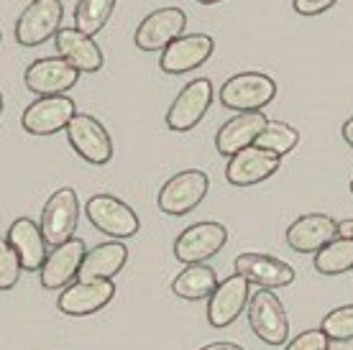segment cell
<instances>
[{
  "label": "cell",
  "mask_w": 353,
  "mask_h": 350,
  "mask_svg": "<svg viewBox=\"0 0 353 350\" xmlns=\"http://www.w3.org/2000/svg\"><path fill=\"white\" fill-rule=\"evenodd\" d=\"M276 97V82L261 72H241L225 79L218 92L223 107L236 113H259Z\"/></svg>",
  "instance_id": "1"
},
{
  "label": "cell",
  "mask_w": 353,
  "mask_h": 350,
  "mask_svg": "<svg viewBox=\"0 0 353 350\" xmlns=\"http://www.w3.org/2000/svg\"><path fill=\"white\" fill-rule=\"evenodd\" d=\"M248 325L259 340L266 345L279 348L290 338V320L284 312V305L272 289H256L248 297Z\"/></svg>",
  "instance_id": "2"
},
{
  "label": "cell",
  "mask_w": 353,
  "mask_h": 350,
  "mask_svg": "<svg viewBox=\"0 0 353 350\" xmlns=\"http://www.w3.org/2000/svg\"><path fill=\"white\" fill-rule=\"evenodd\" d=\"M208 189L210 179L203 169H185L161 184L157 205L164 215H187L205 200Z\"/></svg>",
  "instance_id": "3"
},
{
  "label": "cell",
  "mask_w": 353,
  "mask_h": 350,
  "mask_svg": "<svg viewBox=\"0 0 353 350\" xmlns=\"http://www.w3.org/2000/svg\"><path fill=\"white\" fill-rule=\"evenodd\" d=\"M62 0H31L16 21V41L21 46H41L62 28Z\"/></svg>",
  "instance_id": "4"
},
{
  "label": "cell",
  "mask_w": 353,
  "mask_h": 350,
  "mask_svg": "<svg viewBox=\"0 0 353 350\" xmlns=\"http://www.w3.org/2000/svg\"><path fill=\"white\" fill-rule=\"evenodd\" d=\"M67 141L77 154L92 167H105L113 158V141L110 133L95 115L77 113L67 125Z\"/></svg>",
  "instance_id": "5"
},
{
  "label": "cell",
  "mask_w": 353,
  "mask_h": 350,
  "mask_svg": "<svg viewBox=\"0 0 353 350\" xmlns=\"http://www.w3.org/2000/svg\"><path fill=\"white\" fill-rule=\"evenodd\" d=\"M80 223V200L72 187H62L46 200L41 210V233L49 245H62L74 238Z\"/></svg>",
  "instance_id": "6"
},
{
  "label": "cell",
  "mask_w": 353,
  "mask_h": 350,
  "mask_svg": "<svg viewBox=\"0 0 353 350\" xmlns=\"http://www.w3.org/2000/svg\"><path fill=\"white\" fill-rule=\"evenodd\" d=\"M85 212H88V220L100 233L118 238V240L121 238H133L141 230L139 215L123 200H118L113 194H92L88 205H85Z\"/></svg>",
  "instance_id": "7"
},
{
  "label": "cell",
  "mask_w": 353,
  "mask_h": 350,
  "mask_svg": "<svg viewBox=\"0 0 353 350\" xmlns=\"http://www.w3.org/2000/svg\"><path fill=\"white\" fill-rule=\"evenodd\" d=\"M215 90L208 77H197L192 82H187L182 92L174 97L172 107L167 110V128L176 133L192 131L197 123L203 121L205 113L210 110Z\"/></svg>",
  "instance_id": "8"
},
{
  "label": "cell",
  "mask_w": 353,
  "mask_h": 350,
  "mask_svg": "<svg viewBox=\"0 0 353 350\" xmlns=\"http://www.w3.org/2000/svg\"><path fill=\"white\" fill-rule=\"evenodd\" d=\"M77 115L74 100L67 95L39 97L21 115L23 131L31 136H54L59 131H67L70 121Z\"/></svg>",
  "instance_id": "9"
},
{
  "label": "cell",
  "mask_w": 353,
  "mask_h": 350,
  "mask_svg": "<svg viewBox=\"0 0 353 350\" xmlns=\"http://www.w3.org/2000/svg\"><path fill=\"white\" fill-rule=\"evenodd\" d=\"M228 240V230L221 223H194L185 228L174 240L176 261L185 266L190 263H205L208 258L218 256Z\"/></svg>",
  "instance_id": "10"
},
{
  "label": "cell",
  "mask_w": 353,
  "mask_h": 350,
  "mask_svg": "<svg viewBox=\"0 0 353 350\" xmlns=\"http://www.w3.org/2000/svg\"><path fill=\"white\" fill-rule=\"evenodd\" d=\"M80 79V72L72 67L62 56H44L28 64L23 74V85L39 97H52L70 92Z\"/></svg>",
  "instance_id": "11"
},
{
  "label": "cell",
  "mask_w": 353,
  "mask_h": 350,
  "mask_svg": "<svg viewBox=\"0 0 353 350\" xmlns=\"http://www.w3.org/2000/svg\"><path fill=\"white\" fill-rule=\"evenodd\" d=\"M187 28V13L176 6H167V8H159L149 13L143 18L139 28H136V36H133V44L139 46L141 52H157V49H164L169 46L174 39L185 34Z\"/></svg>",
  "instance_id": "12"
},
{
  "label": "cell",
  "mask_w": 353,
  "mask_h": 350,
  "mask_svg": "<svg viewBox=\"0 0 353 350\" xmlns=\"http://www.w3.org/2000/svg\"><path fill=\"white\" fill-rule=\"evenodd\" d=\"M248 289H251V284L239 274L218 281L215 291L208 297V322L218 330L230 327L241 317V312H246L248 297H251Z\"/></svg>",
  "instance_id": "13"
},
{
  "label": "cell",
  "mask_w": 353,
  "mask_h": 350,
  "mask_svg": "<svg viewBox=\"0 0 353 350\" xmlns=\"http://www.w3.org/2000/svg\"><path fill=\"white\" fill-rule=\"evenodd\" d=\"M88 254V245L80 238H72L62 245H54L52 251L46 254V261L39 271L41 287L49 291L54 289H67L72 281L77 279L82 266V258Z\"/></svg>",
  "instance_id": "14"
},
{
  "label": "cell",
  "mask_w": 353,
  "mask_h": 350,
  "mask_svg": "<svg viewBox=\"0 0 353 350\" xmlns=\"http://www.w3.org/2000/svg\"><path fill=\"white\" fill-rule=\"evenodd\" d=\"M279 167H282V156L259 149V146H246L228 158L225 179L233 187H254V184H261L276 174Z\"/></svg>",
  "instance_id": "15"
},
{
  "label": "cell",
  "mask_w": 353,
  "mask_h": 350,
  "mask_svg": "<svg viewBox=\"0 0 353 350\" xmlns=\"http://www.w3.org/2000/svg\"><path fill=\"white\" fill-rule=\"evenodd\" d=\"M215 52V41L208 34H182L161 49L159 67L167 74H185L203 67Z\"/></svg>",
  "instance_id": "16"
},
{
  "label": "cell",
  "mask_w": 353,
  "mask_h": 350,
  "mask_svg": "<svg viewBox=\"0 0 353 350\" xmlns=\"http://www.w3.org/2000/svg\"><path fill=\"white\" fill-rule=\"evenodd\" d=\"M233 269L239 276L256 284L259 289H282L294 281V269L287 261H279L266 254H241L233 261Z\"/></svg>",
  "instance_id": "17"
},
{
  "label": "cell",
  "mask_w": 353,
  "mask_h": 350,
  "mask_svg": "<svg viewBox=\"0 0 353 350\" xmlns=\"http://www.w3.org/2000/svg\"><path fill=\"white\" fill-rule=\"evenodd\" d=\"M115 297L113 281H72L67 289H62L57 307L59 312L70 317L95 315L103 307H108Z\"/></svg>",
  "instance_id": "18"
},
{
  "label": "cell",
  "mask_w": 353,
  "mask_h": 350,
  "mask_svg": "<svg viewBox=\"0 0 353 350\" xmlns=\"http://www.w3.org/2000/svg\"><path fill=\"white\" fill-rule=\"evenodd\" d=\"M338 236V223L325 212L302 215L287 228V245L297 254H318Z\"/></svg>",
  "instance_id": "19"
},
{
  "label": "cell",
  "mask_w": 353,
  "mask_h": 350,
  "mask_svg": "<svg viewBox=\"0 0 353 350\" xmlns=\"http://www.w3.org/2000/svg\"><path fill=\"white\" fill-rule=\"evenodd\" d=\"M57 52L64 61H70L77 72H100L105 64V56L100 52V46L95 44V39L88 34L77 31L74 26H62L54 36Z\"/></svg>",
  "instance_id": "20"
},
{
  "label": "cell",
  "mask_w": 353,
  "mask_h": 350,
  "mask_svg": "<svg viewBox=\"0 0 353 350\" xmlns=\"http://www.w3.org/2000/svg\"><path fill=\"white\" fill-rule=\"evenodd\" d=\"M266 118L261 110L259 113H239L233 115L230 121H225L218 128V136H215V149L221 156H233V154H239L241 149H246V146H254L259 138V133L266 128Z\"/></svg>",
  "instance_id": "21"
},
{
  "label": "cell",
  "mask_w": 353,
  "mask_h": 350,
  "mask_svg": "<svg viewBox=\"0 0 353 350\" xmlns=\"http://www.w3.org/2000/svg\"><path fill=\"white\" fill-rule=\"evenodd\" d=\"M13 251L21 258L23 271H41V266L46 261V238L41 233V225L34 223L31 218H18L13 220V225L8 228V238H6Z\"/></svg>",
  "instance_id": "22"
},
{
  "label": "cell",
  "mask_w": 353,
  "mask_h": 350,
  "mask_svg": "<svg viewBox=\"0 0 353 350\" xmlns=\"http://www.w3.org/2000/svg\"><path fill=\"white\" fill-rule=\"evenodd\" d=\"M125 261H128V248L118 240L88 248L77 281H113L115 274L123 271Z\"/></svg>",
  "instance_id": "23"
},
{
  "label": "cell",
  "mask_w": 353,
  "mask_h": 350,
  "mask_svg": "<svg viewBox=\"0 0 353 350\" xmlns=\"http://www.w3.org/2000/svg\"><path fill=\"white\" fill-rule=\"evenodd\" d=\"M215 287H218V274L208 263H190L172 281V291L187 302L208 299L215 291Z\"/></svg>",
  "instance_id": "24"
},
{
  "label": "cell",
  "mask_w": 353,
  "mask_h": 350,
  "mask_svg": "<svg viewBox=\"0 0 353 350\" xmlns=\"http://www.w3.org/2000/svg\"><path fill=\"white\" fill-rule=\"evenodd\" d=\"M315 269L325 276H338L353 269V238L336 236L315 254Z\"/></svg>",
  "instance_id": "25"
},
{
  "label": "cell",
  "mask_w": 353,
  "mask_h": 350,
  "mask_svg": "<svg viewBox=\"0 0 353 350\" xmlns=\"http://www.w3.org/2000/svg\"><path fill=\"white\" fill-rule=\"evenodd\" d=\"M118 0H80L74 8V28L88 36H95L105 28L108 18L113 16Z\"/></svg>",
  "instance_id": "26"
},
{
  "label": "cell",
  "mask_w": 353,
  "mask_h": 350,
  "mask_svg": "<svg viewBox=\"0 0 353 350\" xmlns=\"http://www.w3.org/2000/svg\"><path fill=\"white\" fill-rule=\"evenodd\" d=\"M297 143H300V131H297L294 125H290V123H284V121H269L264 131L259 133V138L254 146L272 151L276 156H284V154H290Z\"/></svg>",
  "instance_id": "27"
},
{
  "label": "cell",
  "mask_w": 353,
  "mask_h": 350,
  "mask_svg": "<svg viewBox=\"0 0 353 350\" xmlns=\"http://www.w3.org/2000/svg\"><path fill=\"white\" fill-rule=\"evenodd\" d=\"M320 330L330 338V342H351L353 340V305L338 307V309H330L325 317H323V325Z\"/></svg>",
  "instance_id": "28"
},
{
  "label": "cell",
  "mask_w": 353,
  "mask_h": 350,
  "mask_svg": "<svg viewBox=\"0 0 353 350\" xmlns=\"http://www.w3.org/2000/svg\"><path fill=\"white\" fill-rule=\"evenodd\" d=\"M21 258L8 240H0V291H10L21 279Z\"/></svg>",
  "instance_id": "29"
},
{
  "label": "cell",
  "mask_w": 353,
  "mask_h": 350,
  "mask_svg": "<svg viewBox=\"0 0 353 350\" xmlns=\"http://www.w3.org/2000/svg\"><path fill=\"white\" fill-rule=\"evenodd\" d=\"M284 350H330V338L323 330H305L297 338H292Z\"/></svg>",
  "instance_id": "30"
},
{
  "label": "cell",
  "mask_w": 353,
  "mask_h": 350,
  "mask_svg": "<svg viewBox=\"0 0 353 350\" xmlns=\"http://www.w3.org/2000/svg\"><path fill=\"white\" fill-rule=\"evenodd\" d=\"M336 3L338 0H292V8H294V13H300V16L312 18L330 10Z\"/></svg>",
  "instance_id": "31"
},
{
  "label": "cell",
  "mask_w": 353,
  "mask_h": 350,
  "mask_svg": "<svg viewBox=\"0 0 353 350\" xmlns=\"http://www.w3.org/2000/svg\"><path fill=\"white\" fill-rule=\"evenodd\" d=\"M341 136H343V141L353 149V118H348V121L343 123V128H341Z\"/></svg>",
  "instance_id": "32"
},
{
  "label": "cell",
  "mask_w": 353,
  "mask_h": 350,
  "mask_svg": "<svg viewBox=\"0 0 353 350\" xmlns=\"http://www.w3.org/2000/svg\"><path fill=\"white\" fill-rule=\"evenodd\" d=\"M203 350H243V348H241L239 342H210Z\"/></svg>",
  "instance_id": "33"
},
{
  "label": "cell",
  "mask_w": 353,
  "mask_h": 350,
  "mask_svg": "<svg viewBox=\"0 0 353 350\" xmlns=\"http://www.w3.org/2000/svg\"><path fill=\"white\" fill-rule=\"evenodd\" d=\"M338 236L353 238V218L351 220H341V223H338Z\"/></svg>",
  "instance_id": "34"
},
{
  "label": "cell",
  "mask_w": 353,
  "mask_h": 350,
  "mask_svg": "<svg viewBox=\"0 0 353 350\" xmlns=\"http://www.w3.org/2000/svg\"><path fill=\"white\" fill-rule=\"evenodd\" d=\"M200 6H215V3H223V0H197Z\"/></svg>",
  "instance_id": "35"
},
{
  "label": "cell",
  "mask_w": 353,
  "mask_h": 350,
  "mask_svg": "<svg viewBox=\"0 0 353 350\" xmlns=\"http://www.w3.org/2000/svg\"><path fill=\"white\" fill-rule=\"evenodd\" d=\"M0 113H3V92H0Z\"/></svg>",
  "instance_id": "36"
},
{
  "label": "cell",
  "mask_w": 353,
  "mask_h": 350,
  "mask_svg": "<svg viewBox=\"0 0 353 350\" xmlns=\"http://www.w3.org/2000/svg\"><path fill=\"white\" fill-rule=\"evenodd\" d=\"M351 194H353V179H351Z\"/></svg>",
  "instance_id": "37"
},
{
  "label": "cell",
  "mask_w": 353,
  "mask_h": 350,
  "mask_svg": "<svg viewBox=\"0 0 353 350\" xmlns=\"http://www.w3.org/2000/svg\"><path fill=\"white\" fill-rule=\"evenodd\" d=\"M0 41H3V31H0Z\"/></svg>",
  "instance_id": "38"
}]
</instances>
